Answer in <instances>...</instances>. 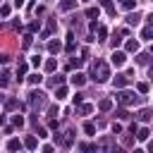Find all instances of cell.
Instances as JSON below:
<instances>
[{
  "mask_svg": "<svg viewBox=\"0 0 153 153\" xmlns=\"http://www.w3.org/2000/svg\"><path fill=\"white\" fill-rule=\"evenodd\" d=\"M139 139H148V129H141V132H139Z\"/></svg>",
  "mask_w": 153,
  "mask_h": 153,
  "instance_id": "7",
  "label": "cell"
},
{
  "mask_svg": "<svg viewBox=\"0 0 153 153\" xmlns=\"http://www.w3.org/2000/svg\"><path fill=\"white\" fill-rule=\"evenodd\" d=\"M117 98H120V103L129 105V103H134V101H136V94H132V91H122V94H120Z\"/></svg>",
  "mask_w": 153,
  "mask_h": 153,
  "instance_id": "1",
  "label": "cell"
},
{
  "mask_svg": "<svg viewBox=\"0 0 153 153\" xmlns=\"http://www.w3.org/2000/svg\"><path fill=\"white\" fill-rule=\"evenodd\" d=\"M72 82H74L77 86H82L84 84V74H74V77H72Z\"/></svg>",
  "mask_w": 153,
  "mask_h": 153,
  "instance_id": "4",
  "label": "cell"
},
{
  "mask_svg": "<svg viewBox=\"0 0 153 153\" xmlns=\"http://www.w3.org/2000/svg\"><path fill=\"white\" fill-rule=\"evenodd\" d=\"M31 96H34V98H31V103H34V105H38V108H41V105H43V94H31Z\"/></svg>",
  "mask_w": 153,
  "mask_h": 153,
  "instance_id": "2",
  "label": "cell"
},
{
  "mask_svg": "<svg viewBox=\"0 0 153 153\" xmlns=\"http://www.w3.org/2000/svg\"><path fill=\"white\" fill-rule=\"evenodd\" d=\"M72 7H74V3H72V0H65V3H62V10H72Z\"/></svg>",
  "mask_w": 153,
  "mask_h": 153,
  "instance_id": "5",
  "label": "cell"
},
{
  "mask_svg": "<svg viewBox=\"0 0 153 153\" xmlns=\"http://www.w3.org/2000/svg\"><path fill=\"white\" fill-rule=\"evenodd\" d=\"M115 84H117V86H124V84H127V79H124V77H117Z\"/></svg>",
  "mask_w": 153,
  "mask_h": 153,
  "instance_id": "6",
  "label": "cell"
},
{
  "mask_svg": "<svg viewBox=\"0 0 153 153\" xmlns=\"http://www.w3.org/2000/svg\"><path fill=\"white\" fill-rule=\"evenodd\" d=\"M112 62H115V65H122V62H124V55H122V53H115V55H112Z\"/></svg>",
  "mask_w": 153,
  "mask_h": 153,
  "instance_id": "3",
  "label": "cell"
}]
</instances>
